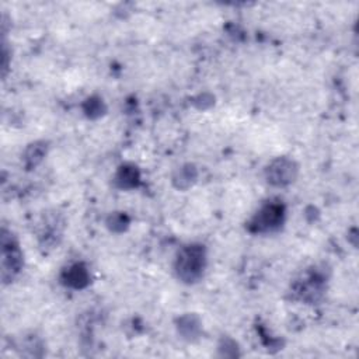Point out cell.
Listing matches in <instances>:
<instances>
[{"label":"cell","mask_w":359,"mask_h":359,"mask_svg":"<svg viewBox=\"0 0 359 359\" xmlns=\"http://www.w3.org/2000/svg\"><path fill=\"white\" fill-rule=\"evenodd\" d=\"M206 252L201 244H189L182 247L175 258V273L178 279L187 283L196 282L205 269Z\"/></svg>","instance_id":"cell-1"},{"label":"cell","mask_w":359,"mask_h":359,"mask_svg":"<svg viewBox=\"0 0 359 359\" xmlns=\"http://www.w3.org/2000/svg\"><path fill=\"white\" fill-rule=\"evenodd\" d=\"M22 266V254L14 236L3 229L1 231V279L11 282Z\"/></svg>","instance_id":"cell-2"},{"label":"cell","mask_w":359,"mask_h":359,"mask_svg":"<svg viewBox=\"0 0 359 359\" xmlns=\"http://www.w3.org/2000/svg\"><path fill=\"white\" fill-rule=\"evenodd\" d=\"M285 216V208L279 202H268L252 217L250 227L254 231H272L278 229Z\"/></svg>","instance_id":"cell-3"},{"label":"cell","mask_w":359,"mask_h":359,"mask_svg":"<svg viewBox=\"0 0 359 359\" xmlns=\"http://www.w3.org/2000/svg\"><path fill=\"white\" fill-rule=\"evenodd\" d=\"M325 289V278L316 269L306 272L294 283V293L300 300L313 303L317 302Z\"/></svg>","instance_id":"cell-4"},{"label":"cell","mask_w":359,"mask_h":359,"mask_svg":"<svg viewBox=\"0 0 359 359\" xmlns=\"http://www.w3.org/2000/svg\"><path fill=\"white\" fill-rule=\"evenodd\" d=\"M297 175V165L293 160L287 157H279L273 160L266 168L268 182L276 187L289 185L294 181Z\"/></svg>","instance_id":"cell-5"},{"label":"cell","mask_w":359,"mask_h":359,"mask_svg":"<svg viewBox=\"0 0 359 359\" xmlns=\"http://www.w3.org/2000/svg\"><path fill=\"white\" fill-rule=\"evenodd\" d=\"M62 222L57 216H50L45 220V223L42 224V230L39 234L41 238V244L42 245H50L55 247L59 243V238L62 237Z\"/></svg>","instance_id":"cell-6"},{"label":"cell","mask_w":359,"mask_h":359,"mask_svg":"<svg viewBox=\"0 0 359 359\" xmlns=\"http://www.w3.org/2000/svg\"><path fill=\"white\" fill-rule=\"evenodd\" d=\"M65 282L73 287H84L90 282V273L83 264H74L66 271Z\"/></svg>","instance_id":"cell-7"},{"label":"cell","mask_w":359,"mask_h":359,"mask_svg":"<svg viewBox=\"0 0 359 359\" xmlns=\"http://www.w3.org/2000/svg\"><path fill=\"white\" fill-rule=\"evenodd\" d=\"M118 185L121 188H130L135 187L136 182L139 181V172L135 167H129V165H123L121 167V170L116 174V180Z\"/></svg>","instance_id":"cell-8"},{"label":"cell","mask_w":359,"mask_h":359,"mask_svg":"<svg viewBox=\"0 0 359 359\" xmlns=\"http://www.w3.org/2000/svg\"><path fill=\"white\" fill-rule=\"evenodd\" d=\"M43 154H45V150H43L42 144L35 143V144H31V147H28L27 154H25V160L29 161V164L35 165L38 161L42 160Z\"/></svg>","instance_id":"cell-9"}]
</instances>
